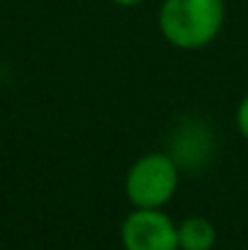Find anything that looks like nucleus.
Listing matches in <instances>:
<instances>
[{
  "label": "nucleus",
  "instance_id": "f03ea898",
  "mask_svg": "<svg viewBox=\"0 0 248 250\" xmlns=\"http://www.w3.org/2000/svg\"><path fill=\"white\" fill-rule=\"evenodd\" d=\"M178 189V166L165 153H149L129 167L124 180L127 199L139 209H161Z\"/></svg>",
  "mask_w": 248,
  "mask_h": 250
},
{
  "label": "nucleus",
  "instance_id": "f257e3e1",
  "mask_svg": "<svg viewBox=\"0 0 248 250\" xmlns=\"http://www.w3.org/2000/svg\"><path fill=\"white\" fill-rule=\"evenodd\" d=\"M224 24V0H163L158 27L165 42L195 51L217 39Z\"/></svg>",
  "mask_w": 248,
  "mask_h": 250
},
{
  "label": "nucleus",
  "instance_id": "423d86ee",
  "mask_svg": "<svg viewBox=\"0 0 248 250\" xmlns=\"http://www.w3.org/2000/svg\"><path fill=\"white\" fill-rule=\"evenodd\" d=\"M114 5H122V7H136V5H141L144 0H112Z\"/></svg>",
  "mask_w": 248,
  "mask_h": 250
},
{
  "label": "nucleus",
  "instance_id": "39448f33",
  "mask_svg": "<svg viewBox=\"0 0 248 250\" xmlns=\"http://www.w3.org/2000/svg\"><path fill=\"white\" fill-rule=\"evenodd\" d=\"M236 126H239L241 136L248 141V95L241 100V104H239V109H236Z\"/></svg>",
  "mask_w": 248,
  "mask_h": 250
},
{
  "label": "nucleus",
  "instance_id": "7ed1b4c3",
  "mask_svg": "<svg viewBox=\"0 0 248 250\" xmlns=\"http://www.w3.org/2000/svg\"><path fill=\"white\" fill-rule=\"evenodd\" d=\"M124 250H180L178 226L161 209H134L122 224Z\"/></svg>",
  "mask_w": 248,
  "mask_h": 250
},
{
  "label": "nucleus",
  "instance_id": "20e7f679",
  "mask_svg": "<svg viewBox=\"0 0 248 250\" xmlns=\"http://www.w3.org/2000/svg\"><path fill=\"white\" fill-rule=\"evenodd\" d=\"M217 241V231L209 219L190 216L178 226V246L180 250H212Z\"/></svg>",
  "mask_w": 248,
  "mask_h": 250
}]
</instances>
